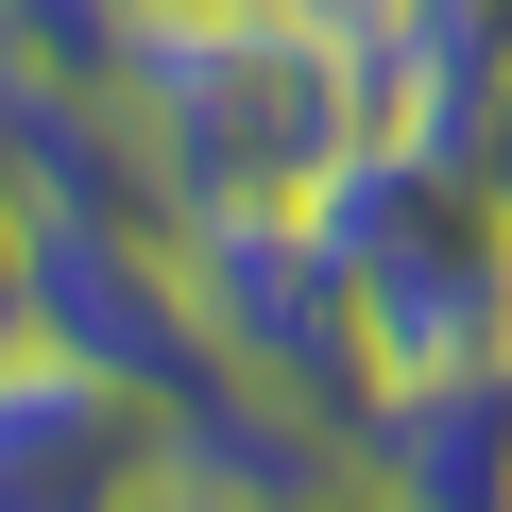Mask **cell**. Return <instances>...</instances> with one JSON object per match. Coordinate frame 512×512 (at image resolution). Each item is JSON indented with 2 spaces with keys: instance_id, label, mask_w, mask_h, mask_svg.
<instances>
[{
  "instance_id": "obj_2",
  "label": "cell",
  "mask_w": 512,
  "mask_h": 512,
  "mask_svg": "<svg viewBox=\"0 0 512 512\" xmlns=\"http://www.w3.org/2000/svg\"><path fill=\"white\" fill-rule=\"evenodd\" d=\"M308 222L342 239V291H359L393 393L512 376V171H495V154L376 120V137L308 188Z\"/></svg>"
},
{
  "instance_id": "obj_4",
  "label": "cell",
  "mask_w": 512,
  "mask_h": 512,
  "mask_svg": "<svg viewBox=\"0 0 512 512\" xmlns=\"http://www.w3.org/2000/svg\"><path fill=\"white\" fill-rule=\"evenodd\" d=\"M18 342L86 359V376H137L171 410H222L239 359L188 291V239L171 222H86V205H18Z\"/></svg>"
},
{
  "instance_id": "obj_3",
  "label": "cell",
  "mask_w": 512,
  "mask_h": 512,
  "mask_svg": "<svg viewBox=\"0 0 512 512\" xmlns=\"http://www.w3.org/2000/svg\"><path fill=\"white\" fill-rule=\"evenodd\" d=\"M171 239H188V291H205L222 359L359 461V427L393 410V376H376V325H359V291H342V239H325L308 205H188Z\"/></svg>"
},
{
  "instance_id": "obj_6",
  "label": "cell",
  "mask_w": 512,
  "mask_h": 512,
  "mask_svg": "<svg viewBox=\"0 0 512 512\" xmlns=\"http://www.w3.org/2000/svg\"><path fill=\"white\" fill-rule=\"evenodd\" d=\"M359 495H376V512H512V376L393 393V410L359 427Z\"/></svg>"
},
{
  "instance_id": "obj_1",
  "label": "cell",
  "mask_w": 512,
  "mask_h": 512,
  "mask_svg": "<svg viewBox=\"0 0 512 512\" xmlns=\"http://www.w3.org/2000/svg\"><path fill=\"white\" fill-rule=\"evenodd\" d=\"M120 120L171 171V222L188 205H308L393 120L376 18L359 0H154V35L120 69Z\"/></svg>"
},
{
  "instance_id": "obj_7",
  "label": "cell",
  "mask_w": 512,
  "mask_h": 512,
  "mask_svg": "<svg viewBox=\"0 0 512 512\" xmlns=\"http://www.w3.org/2000/svg\"><path fill=\"white\" fill-rule=\"evenodd\" d=\"M154 0H18V86H120Z\"/></svg>"
},
{
  "instance_id": "obj_8",
  "label": "cell",
  "mask_w": 512,
  "mask_h": 512,
  "mask_svg": "<svg viewBox=\"0 0 512 512\" xmlns=\"http://www.w3.org/2000/svg\"><path fill=\"white\" fill-rule=\"evenodd\" d=\"M495 171H512V120H495Z\"/></svg>"
},
{
  "instance_id": "obj_9",
  "label": "cell",
  "mask_w": 512,
  "mask_h": 512,
  "mask_svg": "<svg viewBox=\"0 0 512 512\" xmlns=\"http://www.w3.org/2000/svg\"><path fill=\"white\" fill-rule=\"evenodd\" d=\"M171 512H222V495H171Z\"/></svg>"
},
{
  "instance_id": "obj_5",
  "label": "cell",
  "mask_w": 512,
  "mask_h": 512,
  "mask_svg": "<svg viewBox=\"0 0 512 512\" xmlns=\"http://www.w3.org/2000/svg\"><path fill=\"white\" fill-rule=\"evenodd\" d=\"M188 478V410L137 376H86L52 342L0 359V512H171Z\"/></svg>"
}]
</instances>
